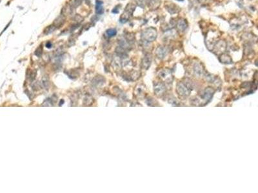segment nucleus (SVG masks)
Returning <instances> with one entry per match:
<instances>
[{
    "mask_svg": "<svg viewBox=\"0 0 258 193\" xmlns=\"http://www.w3.org/2000/svg\"><path fill=\"white\" fill-rule=\"evenodd\" d=\"M158 36V32L156 28L153 27L147 28L142 33V38L144 41L153 42L156 40Z\"/></svg>",
    "mask_w": 258,
    "mask_h": 193,
    "instance_id": "nucleus-1",
    "label": "nucleus"
},
{
    "mask_svg": "<svg viewBox=\"0 0 258 193\" xmlns=\"http://www.w3.org/2000/svg\"><path fill=\"white\" fill-rule=\"evenodd\" d=\"M136 9V5L133 3H128L125 9V11L123 12V14L121 16L120 21L123 23H126L128 21V19L131 18V17L132 16L133 12Z\"/></svg>",
    "mask_w": 258,
    "mask_h": 193,
    "instance_id": "nucleus-2",
    "label": "nucleus"
},
{
    "mask_svg": "<svg viewBox=\"0 0 258 193\" xmlns=\"http://www.w3.org/2000/svg\"><path fill=\"white\" fill-rule=\"evenodd\" d=\"M177 93L183 96H187L190 94V89L183 82H179L177 85Z\"/></svg>",
    "mask_w": 258,
    "mask_h": 193,
    "instance_id": "nucleus-3",
    "label": "nucleus"
},
{
    "mask_svg": "<svg viewBox=\"0 0 258 193\" xmlns=\"http://www.w3.org/2000/svg\"><path fill=\"white\" fill-rule=\"evenodd\" d=\"M152 55L150 54H146L142 62V67L143 69L147 70L150 67L151 62H152Z\"/></svg>",
    "mask_w": 258,
    "mask_h": 193,
    "instance_id": "nucleus-4",
    "label": "nucleus"
},
{
    "mask_svg": "<svg viewBox=\"0 0 258 193\" xmlns=\"http://www.w3.org/2000/svg\"><path fill=\"white\" fill-rule=\"evenodd\" d=\"M159 76L165 81H170L172 79L171 72L168 69L162 70L161 72H159Z\"/></svg>",
    "mask_w": 258,
    "mask_h": 193,
    "instance_id": "nucleus-5",
    "label": "nucleus"
},
{
    "mask_svg": "<svg viewBox=\"0 0 258 193\" xmlns=\"http://www.w3.org/2000/svg\"><path fill=\"white\" fill-rule=\"evenodd\" d=\"M165 8L167 10L168 12H170L172 14H177L181 10L179 7H177L176 5L173 4V3H170V5H166L165 6Z\"/></svg>",
    "mask_w": 258,
    "mask_h": 193,
    "instance_id": "nucleus-6",
    "label": "nucleus"
},
{
    "mask_svg": "<svg viewBox=\"0 0 258 193\" xmlns=\"http://www.w3.org/2000/svg\"><path fill=\"white\" fill-rule=\"evenodd\" d=\"M226 49V43L224 41H220L219 42H217L216 44L213 47V50H216V51L218 52H223Z\"/></svg>",
    "mask_w": 258,
    "mask_h": 193,
    "instance_id": "nucleus-7",
    "label": "nucleus"
},
{
    "mask_svg": "<svg viewBox=\"0 0 258 193\" xmlns=\"http://www.w3.org/2000/svg\"><path fill=\"white\" fill-rule=\"evenodd\" d=\"M214 91L212 88H208L204 91L203 94V95H202V99L206 100V101L210 100L212 96V95L214 94Z\"/></svg>",
    "mask_w": 258,
    "mask_h": 193,
    "instance_id": "nucleus-8",
    "label": "nucleus"
},
{
    "mask_svg": "<svg viewBox=\"0 0 258 193\" xmlns=\"http://www.w3.org/2000/svg\"><path fill=\"white\" fill-rule=\"evenodd\" d=\"M176 26H177V30L179 32H184L186 30V28L187 27V24L186 21L183 19H179L177 22Z\"/></svg>",
    "mask_w": 258,
    "mask_h": 193,
    "instance_id": "nucleus-9",
    "label": "nucleus"
},
{
    "mask_svg": "<svg viewBox=\"0 0 258 193\" xmlns=\"http://www.w3.org/2000/svg\"><path fill=\"white\" fill-rule=\"evenodd\" d=\"M165 86L163 83H157L154 86V92L157 95H162L165 92Z\"/></svg>",
    "mask_w": 258,
    "mask_h": 193,
    "instance_id": "nucleus-10",
    "label": "nucleus"
},
{
    "mask_svg": "<svg viewBox=\"0 0 258 193\" xmlns=\"http://www.w3.org/2000/svg\"><path fill=\"white\" fill-rule=\"evenodd\" d=\"M220 61L224 64H231L232 63V59L231 56L226 54H223L220 57Z\"/></svg>",
    "mask_w": 258,
    "mask_h": 193,
    "instance_id": "nucleus-11",
    "label": "nucleus"
},
{
    "mask_svg": "<svg viewBox=\"0 0 258 193\" xmlns=\"http://www.w3.org/2000/svg\"><path fill=\"white\" fill-rule=\"evenodd\" d=\"M156 54L159 58H164L167 54V50L165 47H159L156 50Z\"/></svg>",
    "mask_w": 258,
    "mask_h": 193,
    "instance_id": "nucleus-12",
    "label": "nucleus"
},
{
    "mask_svg": "<svg viewBox=\"0 0 258 193\" xmlns=\"http://www.w3.org/2000/svg\"><path fill=\"white\" fill-rule=\"evenodd\" d=\"M147 4L149 5V7L152 9H156L158 8L160 5V0H146Z\"/></svg>",
    "mask_w": 258,
    "mask_h": 193,
    "instance_id": "nucleus-13",
    "label": "nucleus"
},
{
    "mask_svg": "<svg viewBox=\"0 0 258 193\" xmlns=\"http://www.w3.org/2000/svg\"><path fill=\"white\" fill-rule=\"evenodd\" d=\"M65 20V17L63 16H59V17H58V18L54 20L53 25L56 28L60 27L63 25Z\"/></svg>",
    "mask_w": 258,
    "mask_h": 193,
    "instance_id": "nucleus-14",
    "label": "nucleus"
},
{
    "mask_svg": "<svg viewBox=\"0 0 258 193\" xmlns=\"http://www.w3.org/2000/svg\"><path fill=\"white\" fill-rule=\"evenodd\" d=\"M96 13L97 14H102L103 13V2L99 0H96Z\"/></svg>",
    "mask_w": 258,
    "mask_h": 193,
    "instance_id": "nucleus-15",
    "label": "nucleus"
},
{
    "mask_svg": "<svg viewBox=\"0 0 258 193\" xmlns=\"http://www.w3.org/2000/svg\"><path fill=\"white\" fill-rule=\"evenodd\" d=\"M106 33L109 37H112L115 36L117 34V31L116 29H114V28H110V29H108L106 31Z\"/></svg>",
    "mask_w": 258,
    "mask_h": 193,
    "instance_id": "nucleus-16",
    "label": "nucleus"
},
{
    "mask_svg": "<svg viewBox=\"0 0 258 193\" xmlns=\"http://www.w3.org/2000/svg\"><path fill=\"white\" fill-rule=\"evenodd\" d=\"M55 29H56V27L54 25H50L44 30V33H45L46 35H48V34H50V33H51L52 32H53Z\"/></svg>",
    "mask_w": 258,
    "mask_h": 193,
    "instance_id": "nucleus-17",
    "label": "nucleus"
},
{
    "mask_svg": "<svg viewBox=\"0 0 258 193\" xmlns=\"http://www.w3.org/2000/svg\"><path fill=\"white\" fill-rule=\"evenodd\" d=\"M82 1L83 0H72L70 2V6L74 8H77L80 6V4L82 3Z\"/></svg>",
    "mask_w": 258,
    "mask_h": 193,
    "instance_id": "nucleus-18",
    "label": "nucleus"
},
{
    "mask_svg": "<svg viewBox=\"0 0 258 193\" xmlns=\"http://www.w3.org/2000/svg\"><path fill=\"white\" fill-rule=\"evenodd\" d=\"M137 4L141 7H145V5H147V2L146 0H136Z\"/></svg>",
    "mask_w": 258,
    "mask_h": 193,
    "instance_id": "nucleus-19",
    "label": "nucleus"
},
{
    "mask_svg": "<svg viewBox=\"0 0 258 193\" xmlns=\"http://www.w3.org/2000/svg\"><path fill=\"white\" fill-rule=\"evenodd\" d=\"M195 73H197L198 74H201L202 72H203V70H202V68L199 66V65H196L195 66Z\"/></svg>",
    "mask_w": 258,
    "mask_h": 193,
    "instance_id": "nucleus-20",
    "label": "nucleus"
},
{
    "mask_svg": "<svg viewBox=\"0 0 258 193\" xmlns=\"http://www.w3.org/2000/svg\"><path fill=\"white\" fill-rule=\"evenodd\" d=\"M42 52H43V49H42V47H41V46L40 47H39L36 50V52H35V54H36V53H39L38 54V56H40L41 55V54H42Z\"/></svg>",
    "mask_w": 258,
    "mask_h": 193,
    "instance_id": "nucleus-21",
    "label": "nucleus"
},
{
    "mask_svg": "<svg viewBox=\"0 0 258 193\" xmlns=\"http://www.w3.org/2000/svg\"><path fill=\"white\" fill-rule=\"evenodd\" d=\"M46 47H47V48H51V47H52V44H51V43L48 42V43H47V44H46Z\"/></svg>",
    "mask_w": 258,
    "mask_h": 193,
    "instance_id": "nucleus-22",
    "label": "nucleus"
},
{
    "mask_svg": "<svg viewBox=\"0 0 258 193\" xmlns=\"http://www.w3.org/2000/svg\"><path fill=\"white\" fill-rule=\"evenodd\" d=\"M198 1L199 2H200V3H204V2H206L207 0H198Z\"/></svg>",
    "mask_w": 258,
    "mask_h": 193,
    "instance_id": "nucleus-23",
    "label": "nucleus"
}]
</instances>
